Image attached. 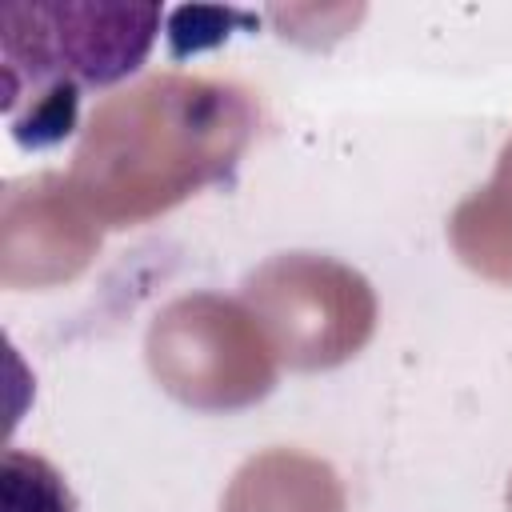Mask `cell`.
I'll return each mask as SVG.
<instances>
[{"label":"cell","mask_w":512,"mask_h":512,"mask_svg":"<svg viewBox=\"0 0 512 512\" xmlns=\"http://www.w3.org/2000/svg\"><path fill=\"white\" fill-rule=\"evenodd\" d=\"M100 232L68 176L36 172L8 180L0 192V284L20 292L76 280L96 260Z\"/></svg>","instance_id":"cell-5"},{"label":"cell","mask_w":512,"mask_h":512,"mask_svg":"<svg viewBox=\"0 0 512 512\" xmlns=\"http://www.w3.org/2000/svg\"><path fill=\"white\" fill-rule=\"evenodd\" d=\"M508 504H512V484H508Z\"/></svg>","instance_id":"cell-11"},{"label":"cell","mask_w":512,"mask_h":512,"mask_svg":"<svg viewBox=\"0 0 512 512\" xmlns=\"http://www.w3.org/2000/svg\"><path fill=\"white\" fill-rule=\"evenodd\" d=\"M160 32L156 4H8L0 12L4 108L48 84L104 88L136 72Z\"/></svg>","instance_id":"cell-3"},{"label":"cell","mask_w":512,"mask_h":512,"mask_svg":"<svg viewBox=\"0 0 512 512\" xmlns=\"http://www.w3.org/2000/svg\"><path fill=\"white\" fill-rule=\"evenodd\" d=\"M80 84H48L32 96H24L12 108V136L24 148H48L56 140H64L76 128V108H80Z\"/></svg>","instance_id":"cell-9"},{"label":"cell","mask_w":512,"mask_h":512,"mask_svg":"<svg viewBox=\"0 0 512 512\" xmlns=\"http://www.w3.org/2000/svg\"><path fill=\"white\" fill-rule=\"evenodd\" d=\"M220 512H348V496L328 460L300 448H264L232 472Z\"/></svg>","instance_id":"cell-6"},{"label":"cell","mask_w":512,"mask_h":512,"mask_svg":"<svg viewBox=\"0 0 512 512\" xmlns=\"http://www.w3.org/2000/svg\"><path fill=\"white\" fill-rule=\"evenodd\" d=\"M256 128L252 88L220 76L156 72L92 108L68 180L100 228H136L228 180Z\"/></svg>","instance_id":"cell-1"},{"label":"cell","mask_w":512,"mask_h":512,"mask_svg":"<svg viewBox=\"0 0 512 512\" xmlns=\"http://www.w3.org/2000/svg\"><path fill=\"white\" fill-rule=\"evenodd\" d=\"M448 244L464 268L512 288V136L504 140L488 184L452 208Z\"/></svg>","instance_id":"cell-7"},{"label":"cell","mask_w":512,"mask_h":512,"mask_svg":"<svg viewBox=\"0 0 512 512\" xmlns=\"http://www.w3.org/2000/svg\"><path fill=\"white\" fill-rule=\"evenodd\" d=\"M0 512H76L64 472L28 448L0 456Z\"/></svg>","instance_id":"cell-8"},{"label":"cell","mask_w":512,"mask_h":512,"mask_svg":"<svg viewBox=\"0 0 512 512\" xmlns=\"http://www.w3.org/2000/svg\"><path fill=\"white\" fill-rule=\"evenodd\" d=\"M240 20H248V16L236 12V8H176V12H172V28H196V32H192L184 44H176L172 52H176V56H188V52L212 48V44H220V40L228 36V28L240 24Z\"/></svg>","instance_id":"cell-10"},{"label":"cell","mask_w":512,"mask_h":512,"mask_svg":"<svg viewBox=\"0 0 512 512\" xmlns=\"http://www.w3.org/2000/svg\"><path fill=\"white\" fill-rule=\"evenodd\" d=\"M144 360L152 380L196 412H240L276 388L280 360L244 300L184 292L168 300L148 332Z\"/></svg>","instance_id":"cell-2"},{"label":"cell","mask_w":512,"mask_h":512,"mask_svg":"<svg viewBox=\"0 0 512 512\" xmlns=\"http://www.w3.org/2000/svg\"><path fill=\"white\" fill-rule=\"evenodd\" d=\"M240 300L292 372H328L352 360L376 332L368 276L324 252H276L256 264Z\"/></svg>","instance_id":"cell-4"}]
</instances>
